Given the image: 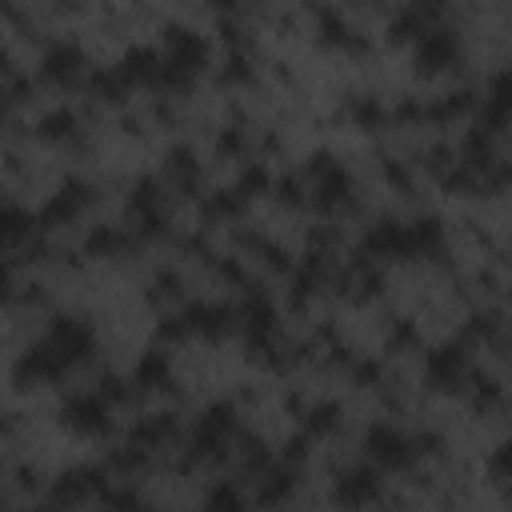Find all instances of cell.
<instances>
[{"mask_svg":"<svg viewBox=\"0 0 512 512\" xmlns=\"http://www.w3.org/2000/svg\"><path fill=\"white\" fill-rule=\"evenodd\" d=\"M96 348V336L84 320L76 316H56L52 328L24 348V356L16 360V380L20 384H52L64 372H72L80 360H88V352Z\"/></svg>","mask_w":512,"mask_h":512,"instance_id":"1","label":"cell"},{"mask_svg":"<svg viewBox=\"0 0 512 512\" xmlns=\"http://www.w3.org/2000/svg\"><path fill=\"white\" fill-rule=\"evenodd\" d=\"M208 64V40L184 24H164L160 36V88L184 92Z\"/></svg>","mask_w":512,"mask_h":512,"instance_id":"2","label":"cell"},{"mask_svg":"<svg viewBox=\"0 0 512 512\" xmlns=\"http://www.w3.org/2000/svg\"><path fill=\"white\" fill-rule=\"evenodd\" d=\"M364 452L380 472H404L416 460V440L392 424H372L364 432Z\"/></svg>","mask_w":512,"mask_h":512,"instance_id":"3","label":"cell"},{"mask_svg":"<svg viewBox=\"0 0 512 512\" xmlns=\"http://www.w3.org/2000/svg\"><path fill=\"white\" fill-rule=\"evenodd\" d=\"M456 60H460V36H456L452 28H432V32H424V36L416 40V48H412V68H416V76H440V72H448Z\"/></svg>","mask_w":512,"mask_h":512,"instance_id":"4","label":"cell"},{"mask_svg":"<svg viewBox=\"0 0 512 512\" xmlns=\"http://www.w3.org/2000/svg\"><path fill=\"white\" fill-rule=\"evenodd\" d=\"M60 424L76 436H104L108 432V404L96 392H76L60 404Z\"/></svg>","mask_w":512,"mask_h":512,"instance_id":"5","label":"cell"},{"mask_svg":"<svg viewBox=\"0 0 512 512\" xmlns=\"http://www.w3.org/2000/svg\"><path fill=\"white\" fill-rule=\"evenodd\" d=\"M364 252L380 256V260H408L416 256V240H412V224L400 220H380L364 232Z\"/></svg>","mask_w":512,"mask_h":512,"instance_id":"6","label":"cell"},{"mask_svg":"<svg viewBox=\"0 0 512 512\" xmlns=\"http://www.w3.org/2000/svg\"><path fill=\"white\" fill-rule=\"evenodd\" d=\"M312 172H316V192H312V204L320 208V212H332V208H340L344 200H348V192H352V180H348V172L328 156V152H316L312 156Z\"/></svg>","mask_w":512,"mask_h":512,"instance_id":"7","label":"cell"},{"mask_svg":"<svg viewBox=\"0 0 512 512\" xmlns=\"http://www.w3.org/2000/svg\"><path fill=\"white\" fill-rule=\"evenodd\" d=\"M88 200H92V188L84 184V180H64L52 196H48V204L40 208V224L44 228H52V224H68V220H76L84 208H88Z\"/></svg>","mask_w":512,"mask_h":512,"instance_id":"8","label":"cell"},{"mask_svg":"<svg viewBox=\"0 0 512 512\" xmlns=\"http://www.w3.org/2000/svg\"><path fill=\"white\" fill-rule=\"evenodd\" d=\"M112 72L124 88H160V48H128Z\"/></svg>","mask_w":512,"mask_h":512,"instance_id":"9","label":"cell"},{"mask_svg":"<svg viewBox=\"0 0 512 512\" xmlns=\"http://www.w3.org/2000/svg\"><path fill=\"white\" fill-rule=\"evenodd\" d=\"M464 372H468V352L460 344H440L424 360V376L432 388H456L464 380Z\"/></svg>","mask_w":512,"mask_h":512,"instance_id":"10","label":"cell"},{"mask_svg":"<svg viewBox=\"0 0 512 512\" xmlns=\"http://www.w3.org/2000/svg\"><path fill=\"white\" fill-rule=\"evenodd\" d=\"M180 320H184V332H188V336L220 340V336H228V320H232V312H228L224 304H192Z\"/></svg>","mask_w":512,"mask_h":512,"instance_id":"11","label":"cell"},{"mask_svg":"<svg viewBox=\"0 0 512 512\" xmlns=\"http://www.w3.org/2000/svg\"><path fill=\"white\" fill-rule=\"evenodd\" d=\"M232 408L228 404H212L204 416H200V424H196V440H192V448H196V456H208V452H216L224 440H228V432H232Z\"/></svg>","mask_w":512,"mask_h":512,"instance_id":"12","label":"cell"},{"mask_svg":"<svg viewBox=\"0 0 512 512\" xmlns=\"http://www.w3.org/2000/svg\"><path fill=\"white\" fill-rule=\"evenodd\" d=\"M80 64H84V52L76 44H52L44 52V60H40V80H48V84H72L76 72H80Z\"/></svg>","mask_w":512,"mask_h":512,"instance_id":"13","label":"cell"},{"mask_svg":"<svg viewBox=\"0 0 512 512\" xmlns=\"http://www.w3.org/2000/svg\"><path fill=\"white\" fill-rule=\"evenodd\" d=\"M380 496V472L376 468H352L336 484V504H372Z\"/></svg>","mask_w":512,"mask_h":512,"instance_id":"14","label":"cell"},{"mask_svg":"<svg viewBox=\"0 0 512 512\" xmlns=\"http://www.w3.org/2000/svg\"><path fill=\"white\" fill-rule=\"evenodd\" d=\"M508 120H512V68H504L488 80V100H484V124L488 128H500Z\"/></svg>","mask_w":512,"mask_h":512,"instance_id":"15","label":"cell"},{"mask_svg":"<svg viewBox=\"0 0 512 512\" xmlns=\"http://www.w3.org/2000/svg\"><path fill=\"white\" fill-rule=\"evenodd\" d=\"M96 480H104V476L92 472V468H72V472H64V476L56 480L52 500H56V504H80V500H88V496L100 488Z\"/></svg>","mask_w":512,"mask_h":512,"instance_id":"16","label":"cell"},{"mask_svg":"<svg viewBox=\"0 0 512 512\" xmlns=\"http://www.w3.org/2000/svg\"><path fill=\"white\" fill-rule=\"evenodd\" d=\"M136 384L140 388H168L172 384V368H168V356L160 348H148L136 364Z\"/></svg>","mask_w":512,"mask_h":512,"instance_id":"17","label":"cell"},{"mask_svg":"<svg viewBox=\"0 0 512 512\" xmlns=\"http://www.w3.org/2000/svg\"><path fill=\"white\" fill-rule=\"evenodd\" d=\"M32 224H40V220H32L28 208H20V204H4V212H0V240H4V248H16V244L32 232Z\"/></svg>","mask_w":512,"mask_h":512,"instance_id":"18","label":"cell"},{"mask_svg":"<svg viewBox=\"0 0 512 512\" xmlns=\"http://www.w3.org/2000/svg\"><path fill=\"white\" fill-rule=\"evenodd\" d=\"M412 240H416V256H436L444 244V224L436 216H420L412 220Z\"/></svg>","mask_w":512,"mask_h":512,"instance_id":"19","label":"cell"},{"mask_svg":"<svg viewBox=\"0 0 512 512\" xmlns=\"http://www.w3.org/2000/svg\"><path fill=\"white\" fill-rule=\"evenodd\" d=\"M72 124H76V116H72L68 108H56V112H48V116L40 120V140H60V136L72 132Z\"/></svg>","mask_w":512,"mask_h":512,"instance_id":"20","label":"cell"},{"mask_svg":"<svg viewBox=\"0 0 512 512\" xmlns=\"http://www.w3.org/2000/svg\"><path fill=\"white\" fill-rule=\"evenodd\" d=\"M424 36V16L416 8H408L404 16L392 20V40H420Z\"/></svg>","mask_w":512,"mask_h":512,"instance_id":"21","label":"cell"},{"mask_svg":"<svg viewBox=\"0 0 512 512\" xmlns=\"http://www.w3.org/2000/svg\"><path fill=\"white\" fill-rule=\"evenodd\" d=\"M204 504H208V508H244V496H240L232 484H216Z\"/></svg>","mask_w":512,"mask_h":512,"instance_id":"22","label":"cell"},{"mask_svg":"<svg viewBox=\"0 0 512 512\" xmlns=\"http://www.w3.org/2000/svg\"><path fill=\"white\" fill-rule=\"evenodd\" d=\"M488 468H492V476H512V440H504V444L492 452Z\"/></svg>","mask_w":512,"mask_h":512,"instance_id":"23","label":"cell"},{"mask_svg":"<svg viewBox=\"0 0 512 512\" xmlns=\"http://www.w3.org/2000/svg\"><path fill=\"white\" fill-rule=\"evenodd\" d=\"M336 412H340L336 404H324V408H316V412H312V420H308V428H312V432H328V428L336 424Z\"/></svg>","mask_w":512,"mask_h":512,"instance_id":"24","label":"cell"},{"mask_svg":"<svg viewBox=\"0 0 512 512\" xmlns=\"http://www.w3.org/2000/svg\"><path fill=\"white\" fill-rule=\"evenodd\" d=\"M412 8H416L420 16H432V12H440V8H444V0H416Z\"/></svg>","mask_w":512,"mask_h":512,"instance_id":"25","label":"cell"},{"mask_svg":"<svg viewBox=\"0 0 512 512\" xmlns=\"http://www.w3.org/2000/svg\"><path fill=\"white\" fill-rule=\"evenodd\" d=\"M216 4H220V8H236L240 0H216Z\"/></svg>","mask_w":512,"mask_h":512,"instance_id":"26","label":"cell"}]
</instances>
